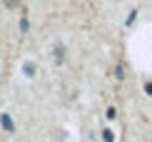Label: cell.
<instances>
[{"label":"cell","instance_id":"obj_1","mask_svg":"<svg viewBox=\"0 0 152 142\" xmlns=\"http://www.w3.org/2000/svg\"><path fill=\"white\" fill-rule=\"evenodd\" d=\"M0 125H3V127H5L8 132H12V130H15V125H12L10 115H0Z\"/></svg>","mask_w":152,"mask_h":142},{"label":"cell","instance_id":"obj_2","mask_svg":"<svg viewBox=\"0 0 152 142\" xmlns=\"http://www.w3.org/2000/svg\"><path fill=\"white\" fill-rule=\"evenodd\" d=\"M62 60H65V48H62V45L58 42V45H55V62H58V65H60Z\"/></svg>","mask_w":152,"mask_h":142},{"label":"cell","instance_id":"obj_3","mask_svg":"<svg viewBox=\"0 0 152 142\" xmlns=\"http://www.w3.org/2000/svg\"><path fill=\"white\" fill-rule=\"evenodd\" d=\"M23 72L28 75V77H33V75H35V65H33V62H25V65H23Z\"/></svg>","mask_w":152,"mask_h":142},{"label":"cell","instance_id":"obj_4","mask_svg":"<svg viewBox=\"0 0 152 142\" xmlns=\"http://www.w3.org/2000/svg\"><path fill=\"white\" fill-rule=\"evenodd\" d=\"M102 140H105V142H115V135H112L110 130H105V132H102Z\"/></svg>","mask_w":152,"mask_h":142},{"label":"cell","instance_id":"obj_5","mask_svg":"<svg viewBox=\"0 0 152 142\" xmlns=\"http://www.w3.org/2000/svg\"><path fill=\"white\" fill-rule=\"evenodd\" d=\"M28 28H30V25H28V20L23 18V20H20V30H23V33H28Z\"/></svg>","mask_w":152,"mask_h":142},{"label":"cell","instance_id":"obj_6","mask_svg":"<svg viewBox=\"0 0 152 142\" xmlns=\"http://www.w3.org/2000/svg\"><path fill=\"white\" fill-rule=\"evenodd\" d=\"M3 3H5V5H8V8H15V5H18V3H20V0H3Z\"/></svg>","mask_w":152,"mask_h":142},{"label":"cell","instance_id":"obj_7","mask_svg":"<svg viewBox=\"0 0 152 142\" xmlns=\"http://www.w3.org/2000/svg\"><path fill=\"white\" fill-rule=\"evenodd\" d=\"M147 92H150V95H152V82H150V85H147Z\"/></svg>","mask_w":152,"mask_h":142}]
</instances>
